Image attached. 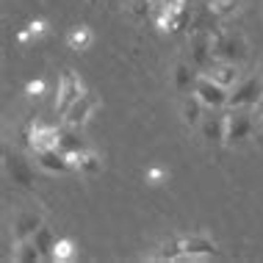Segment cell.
Here are the masks:
<instances>
[{
  "instance_id": "1",
  "label": "cell",
  "mask_w": 263,
  "mask_h": 263,
  "mask_svg": "<svg viewBox=\"0 0 263 263\" xmlns=\"http://www.w3.org/2000/svg\"><path fill=\"white\" fill-rule=\"evenodd\" d=\"M263 103V75H252V78H241L233 86L227 108H258Z\"/></svg>"
},
{
  "instance_id": "2",
  "label": "cell",
  "mask_w": 263,
  "mask_h": 263,
  "mask_svg": "<svg viewBox=\"0 0 263 263\" xmlns=\"http://www.w3.org/2000/svg\"><path fill=\"white\" fill-rule=\"evenodd\" d=\"M150 17L155 20L161 33H177L189 23V9L186 0L183 3H163V6H150Z\"/></svg>"
},
{
  "instance_id": "3",
  "label": "cell",
  "mask_w": 263,
  "mask_h": 263,
  "mask_svg": "<svg viewBox=\"0 0 263 263\" xmlns=\"http://www.w3.org/2000/svg\"><path fill=\"white\" fill-rule=\"evenodd\" d=\"M194 95L202 100L205 108L211 111H219V108H227V100H230V89L216 83L213 78H208L205 72L197 75V83H194Z\"/></svg>"
},
{
  "instance_id": "4",
  "label": "cell",
  "mask_w": 263,
  "mask_h": 263,
  "mask_svg": "<svg viewBox=\"0 0 263 263\" xmlns=\"http://www.w3.org/2000/svg\"><path fill=\"white\" fill-rule=\"evenodd\" d=\"M227 117V133H224V144H241L250 139L252 133V108H230L224 114Z\"/></svg>"
},
{
  "instance_id": "5",
  "label": "cell",
  "mask_w": 263,
  "mask_h": 263,
  "mask_svg": "<svg viewBox=\"0 0 263 263\" xmlns=\"http://www.w3.org/2000/svg\"><path fill=\"white\" fill-rule=\"evenodd\" d=\"M81 95H86L83 81L78 78V72L67 69V72L59 78V89H55V114H64Z\"/></svg>"
},
{
  "instance_id": "6",
  "label": "cell",
  "mask_w": 263,
  "mask_h": 263,
  "mask_svg": "<svg viewBox=\"0 0 263 263\" xmlns=\"http://www.w3.org/2000/svg\"><path fill=\"white\" fill-rule=\"evenodd\" d=\"M28 144L33 153L42 150H59L61 144V127L59 125H47V122H33L28 130Z\"/></svg>"
},
{
  "instance_id": "7",
  "label": "cell",
  "mask_w": 263,
  "mask_h": 263,
  "mask_svg": "<svg viewBox=\"0 0 263 263\" xmlns=\"http://www.w3.org/2000/svg\"><path fill=\"white\" fill-rule=\"evenodd\" d=\"M180 241H183V260H211L219 252L216 241L205 233H191Z\"/></svg>"
},
{
  "instance_id": "8",
  "label": "cell",
  "mask_w": 263,
  "mask_h": 263,
  "mask_svg": "<svg viewBox=\"0 0 263 263\" xmlns=\"http://www.w3.org/2000/svg\"><path fill=\"white\" fill-rule=\"evenodd\" d=\"M97 111V97L91 95V91H86V95H81L78 100L69 105L67 111L61 114L64 117V125H69V127H83L91 119V114Z\"/></svg>"
},
{
  "instance_id": "9",
  "label": "cell",
  "mask_w": 263,
  "mask_h": 263,
  "mask_svg": "<svg viewBox=\"0 0 263 263\" xmlns=\"http://www.w3.org/2000/svg\"><path fill=\"white\" fill-rule=\"evenodd\" d=\"M208 78H213L216 83H222V86L227 89H233L236 83L241 81V69H238V64L236 61H227V59H213L208 67L202 69Z\"/></svg>"
},
{
  "instance_id": "10",
  "label": "cell",
  "mask_w": 263,
  "mask_h": 263,
  "mask_svg": "<svg viewBox=\"0 0 263 263\" xmlns=\"http://www.w3.org/2000/svg\"><path fill=\"white\" fill-rule=\"evenodd\" d=\"M64 155H67L69 166H72L75 172H81V175H97L103 169L100 155L91 153L89 147H86V150H78V153H64Z\"/></svg>"
},
{
  "instance_id": "11",
  "label": "cell",
  "mask_w": 263,
  "mask_h": 263,
  "mask_svg": "<svg viewBox=\"0 0 263 263\" xmlns=\"http://www.w3.org/2000/svg\"><path fill=\"white\" fill-rule=\"evenodd\" d=\"M36 166L42 169V172H47V175L72 172V166H69L67 155H64L61 150H42V153H36Z\"/></svg>"
},
{
  "instance_id": "12",
  "label": "cell",
  "mask_w": 263,
  "mask_h": 263,
  "mask_svg": "<svg viewBox=\"0 0 263 263\" xmlns=\"http://www.w3.org/2000/svg\"><path fill=\"white\" fill-rule=\"evenodd\" d=\"M205 105L202 100L194 95V91H189V95H183V100H180V117H183V125L186 127H200L202 125V119H205Z\"/></svg>"
},
{
  "instance_id": "13",
  "label": "cell",
  "mask_w": 263,
  "mask_h": 263,
  "mask_svg": "<svg viewBox=\"0 0 263 263\" xmlns=\"http://www.w3.org/2000/svg\"><path fill=\"white\" fill-rule=\"evenodd\" d=\"M11 260L14 263H39L45 260V252L39 250V244L33 238H14V247H11Z\"/></svg>"
},
{
  "instance_id": "14",
  "label": "cell",
  "mask_w": 263,
  "mask_h": 263,
  "mask_svg": "<svg viewBox=\"0 0 263 263\" xmlns=\"http://www.w3.org/2000/svg\"><path fill=\"white\" fill-rule=\"evenodd\" d=\"M42 224L45 222H42L39 211H17V216H14V238H31Z\"/></svg>"
},
{
  "instance_id": "15",
  "label": "cell",
  "mask_w": 263,
  "mask_h": 263,
  "mask_svg": "<svg viewBox=\"0 0 263 263\" xmlns=\"http://www.w3.org/2000/svg\"><path fill=\"white\" fill-rule=\"evenodd\" d=\"M202 139L211 141V144H224V133H227V117L224 114H216V117H205L202 125Z\"/></svg>"
},
{
  "instance_id": "16",
  "label": "cell",
  "mask_w": 263,
  "mask_h": 263,
  "mask_svg": "<svg viewBox=\"0 0 263 263\" xmlns=\"http://www.w3.org/2000/svg\"><path fill=\"white\" fill-rule=\"evenodd\" d=\"M194 64L191 61H177L175 64V89L177 91H183V95H189V91H194V83H197V75L200 72H194Z\"/></svg>"
},
{
  "instance_id": "17",
  "label": "cell",
  "mask_w": 263,
  "mask_h": 263,
  "mask_svg": "<svg viewBox=\"0 0 263 263\" xmlns=\"http://www.w3.org/2000/svg\"><path fill=\"white\" fill-rule=\"evenodd\" d=\"M91 42H95V33H91L89 25L69 28V33H67V47H69V50L83 53V50H89V47H91Z\"/></svg>"
},
{
  "instance_id": "18",
  "label": "cell",
  "mask_w": 263,
  "mask_h": 263,
  "mask_svg": "<svg viewBox=\"0 0 263 263\" xmlns=\"http://www.w3.org/2000/svg\"><path fill=\"white\" fill-rule=\"evenodd\" d=\"M150 260H161V263H169V260H183V241H180V238L161 241L158 252H153V255H150Z\"/></svg>"
},
{
  "instance_id": "19",
  "label": "cell",
  "mask_w": 263,
  "mask_h": 263,
  "mask_svg": "<svg viewBox=\"0 0 263 263\" xmlns=\"http://www.w3.org/2000/svg\"><path fill=\"white\" fill-rule=\"evenodd\" d=\"M75 258H78L75 241L72 238H55V244H53V250H50V258H47V260H53V263H69V260H75Z\"/></svg>"
},
{
  "instance_id": "20",
  "label": "cell",
  "mask_w": 263,
  "mask_h": 263,
  "mask_svg": "<svg viewBox=\"0 0 263 263\" xmlns=\"http://www.w3.org/2000/svg\"><path fill=\"white\" fill-rule=\"evenodd\" d=\"M81 127H69V125H64L61 127V144H59V150L61 153H78V150H86V141H83L81 133Z\"/></svg>"
},
{
  "instance_id": "21",
  "label": "cell",
  "mask_w": 263,
  "mask_h": 263,
  "mask_svg": "<svg viewBox=\"0 0 263 263\" xmlns=\"http://www.w3.org/2000/svg\"><path fill=\"white\" fill-rule=\"evenodd\" d=\"M9 163V172L14 175V183H23V186H31V169L23 158H14V161H6Z\"/></svg>"
},
{
  "instance_id": "22",
  "label": "cell",
  "mask_w": 263,
  "mask_h": 263,
  "mask_svg": "<svg viewBox=\"0 0 263 263\" xmlns=\"http://www.w3.org/2000/svg\"><path fill=\"white\" fill-rule=\"evenodd\" d=\"M33 241H36V244H39V250L42 252H45V260L47 258H50V250H53V244H55V238H53V233H50V227H47V224H42L39 227V230L36 233H33V236H31Z\"/></svg>"
},
{
  "instance_id": "23",
  "label": "cell",
  "mask_w": 263,
  "mask_h": 263,
  "mask_svg": "<svg viewBox=\"0 0 263 263\" xmlns=\"http://www.w3.org/2000/svg\"><path fill=\"white\" fill-rule=\"evenodd\" d=\"M166 177H169V172L161 166V163H153V166H147V172H144V180L150 183V186H161V183H166Z\"/></svg>"
},
{
  "instance_id": "24",
  "label": "cell",
  "mask_w": 263,
  "mask_h": 263,
  "mask_svg": "<svg viewBox=\"0 0 263 263\" xmlns=\"http://www.w3.org/2000/svg\"><path fill=\"white\" fill-rule=\"evenodd\" d=\"M25 95L28 97H36V100H39V97L45 95V81H28L25 83Z\"/></svg>"
},
{
  "instance_id": "25",
  "label": "cell",
  "mask_w": 263,
  "mask_h": 263,
  "mask_svg": "<svg viewBox=\"0 0 263 263\" xmlns=\"http://www.w3.org/2000/svg\"><path fill=\"white\" fill-rule=\"evenodd\" d=\"M28 31L33 33V39H39V36H45V33H47V23H45V20H31V23H28Z\"/></svg>"
},
{
  "instance_id": "26",
  "label": "cell",
  "mask_w": 263,
  "mask_h": 263,
  "mask_svg": "<svg viewBox=\"0 0 263 263\" xmlns=\"http://www.w3.org/2000/svg\"><path fill=\"white\" fill-rule=\"evenodd\" d=\"M31 39H33V33L28 31V25L23 28V31H17V42H20V45H28V42H31Z\"/></svg>"
},
{
  "instance_id": "27",
  "label": "cell",
  "mask_w": 263,
  "mask_h": 263,
  "mask_svg": "<svg viewBox=\"0 0 263 263\" xmlns=\"http://www.w3.org/2000/svg\"><path fill=\"white\" fill-rule=\"evenodd\" d=\"M163 3H183V0H150V6H163Z\"/></svg>"
},
{
  "instance_id": "28",
  "label": "cell",
  "mask_w": 263,
  "mask_h": 263,
  "mask_svg": "<svg viewBox=\"0 0 263 263\" xmlns=\"http://www.w3.org/2000/svg\"><path fill=\"white\" fill-rule=\"evenodd\" d=\"M258 117H260V125H263V108H258Z\"/></svg>"
},
{
  "instance_id": "29",
  "label": "cell",
  "mask_w": 263,
  "mask_h": 263,
  "mask_svg": "<svg viewBox=\"0 0 263 263\" xmlns=\"http://www.w3.org/2000/svg\"><path fill=\"white\" fill-rule=\"evenodd\" d=\"M89 3H97V0H89Z\"/></svg>"
}]
</instances>
